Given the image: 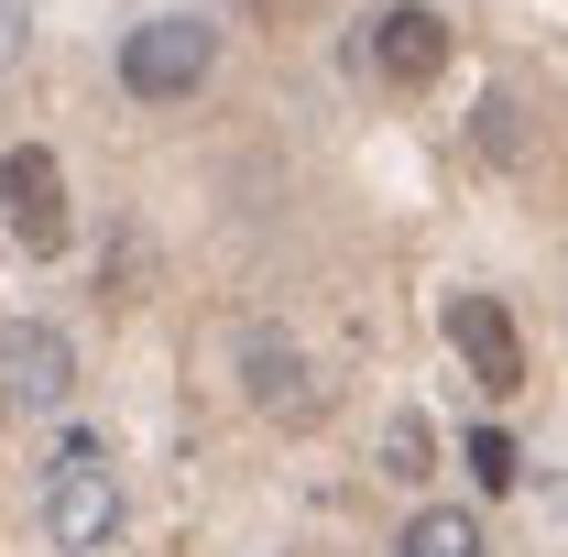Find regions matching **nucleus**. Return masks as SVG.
<instances>
[{
	"label": "nucleus",
	"mask_w": 568,
	"mask_h": 557,
	"mask_svg": "<svg viewBox=\"0 0 568 557\" xmlns=\"http://www.w3.org/2000/svg\"><path fill=\"white\" fill-rule=\"evenodd\" d=\"M44 525H55V547H110L121 536V482H110V448L99 437H67L55 448V470H44Z\"/></svg>",
	"instance_id": "obj_1"
},
{
	"label": "nucleus",
	"mask_w": 568,
	"mask_h": 557,
	"mask_svg": "<svg viewBox=\"0 0 568 557\" xmlns=\"http://www.w3.org/2000/svg\"><path fill=\"white\" fill-rule=\"evenodd\" d=\"M209 67H219V33H209V22H186V11L142 22L132 44H121V88H132V99H197Z\"/></svg>",
	"instance_id": "obj_2"
},
{
	"label": "nucleus",
	"mask_w": 568,
	"mask_h": 557,
	"mask_svg": "<svg viewBox=\"0 0 568 557\" xmlns=\"http://www.w3.org/2000/svg\"><path fill=\"white\" fill-rule=\"evenodd\" d=\"M0 230H11L33 263L67 252V175H55L44 142H11V153H0Z\"/></svg>",
	"instance_id": "obj_3"
},
{
	"label": "nucleus",
	"mask_w": 568,
	"mask_h": 557,
	"mask_svg": "<svg viewBox=\"0 0 568 557\" xmlns=\"http://www.w3.org/2000/svg\"><path fill=\"white\" fill-rule=\"evenodd\" d=\"M361 67L383 77V88H426V77L448 67V22H437L426 0H394V11H372V22H361Z\"/></svg>",
	"instance_id": "obj_4"
},
{
	"label": "nucleus",
	"mask_w": 568,
	"mask_h": 557,
	"mask_svg": "<svg viewBox=\"0 0 568 557\" xmlns=\"http://www.w3.org/2000/svg\"><path fill=\"white\" fill-rule=\"evenodd\" d=\"M77 394V350H67V328H44V317H11L0 328V405H67Z\"/></svg>",
	"instance_id": "obj_5"
},
{
	"label": "nucleus",
	"mask_w": 568,
	"mask_h": 557,
	"mask_svg": "<svg viewBox=\"0 0 568 557\" xmlns=\"http://www.w3.org/2000/svg\"><path fill=\"white\" fill-rule=\"evenodd\" d=\"M448 350L470 361V383L481 394H525V340H514V317H503V295H448Z\"/></svg>",
	"instance_id": "obj_6"
},
{
	"label": "nucleus",
	"mask_w": 568,
	"mask_h": 557,
	"mask_svg": "<svg viewBox=\"0 0 568 557\" xmlns=\"http://www.w3.org/2000/svg\"><path fill=\"white\" fill-rule=\"evenodd\" d=\"M241 372H252V405H263V416H317V383H306V350L295 340H274V328H252V340H241Z\"/></svg>",
	"instance_id": "obj_7"
},
{
	"label": "nucleus",
	"mask_w": 568,
	"mask_h": 557,
	"mask_svg": "<svg viewBox=\"0 0 568 557\" xmlns=\"http://www.w3.org/2000/svg\"><path fill=\"white\" fill-rule=\"evenodd\" d=\"M394 557H481V525H470L459 503H437V514H416V525L394 536Z\"/></svg>",
	"instance_id": "obj_8"
},
{
	"label": "nucleus",
	"mask_w": 568,
	"mask_h": 557,
	"mask_svg": "<svg viewBox=\"0 0 568 557\" xmlns=\"http://www.w3.org/2000/svg\"><path fill=\"white\" fill-rule=\"evenodd\" d=\"M470 482H481V492H514V482H525V470H514V437H503V426H470Z\"/></svg>",
	"instance_id": "obj_9"
},
{
	"label": "nucleus",
	"mask_w": 568,
	"mask_h": 557,
	"mask_svg": "<svg viewBox=\"0 0 568 557\" xmlns=\"http://www.w3.org/2000/svg\"><path fill=\"white\" fill-rule=\"evenodd\" d=\"M383 482H426V426H416V416L383 426Z\"/></svg>",
	"instance_id": "obj_10"
},
{
	"label": "nucleus",
	"mask_w": 568,
	"mask_h": 557,
	"mask_svg": "<svg viewBox=\"0 0 568 557\" xmlns=\"http://www.w3.org/2000/svg\"><path fill=\"white\" fill-rule=\"evenodd\" d=\"M22 33H33V0H0V67L22 55Z\"/></svg>",
	"instance_id": "obj_11"
}]
</instances>
